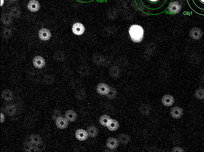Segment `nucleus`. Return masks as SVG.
Returning <instances> with one entry per match:
<instances>
[{"instance_id": "38", "label": "nucleus", "mask_w": 204, "mask_h": 152, "mask_svg": "<svg viewBox=\"0 0 204 152\" xmlns=\"http://www.w3.org/2000/svg\"><path fill=\"white\" fill-rule=\"evenodd\" d=\"M11 31L9 29H5L3 32V36L5 38H8L11 36Z\"/></svg>"}, {"instance_id": "33", "label": "nucleus", "mask_w": 204, "mask_h": 152, "mask_svg": "<svg viewBox=\"0 0 204 152\" xmlns=\"http://www.w3.org/2000/svg\"><path fill=\"white\" fill-rule=\"evenodd\" d=\"M70 86L72 87V88L78 89L81 86V83L77 79H73L70 81Z\"/></svg>"}, {"instance_id": "31", "label": "nucleus", "mask_w": 204, "mask_h": 152, "mask_svg": "<svg viewBox=\"0 0 204 152\" xmlns=\"http://www.w3.org/2000/svg\"><path fill=\"white\" fill-rule=\"evenodd\" d=\"M2 21L3 23H4L5 25H10L12 21L11 15H9V14H4L3 15H2Z\"/></svg>"}, {"instance_id": "24", "label": "nucleus", "mask_w": 204, "mask_h": 152, "mask_svg": "<svg viewBox=\"0 0 204 152\" xmlns=\"http://www.w3.org/2000/svg\"><path fill=\"white\" fill-rule=\"evenodd\" d=\"M75 95L76 99L78 100H83L86 98V93L85 90L82 89L77 90Z\"/></svg>"}, {"instance_id": "32", "label": "nucleus", "mask_w": 204, "mask_h": 152, "mask_svg": "<svg viewBox=\"0 0 204 152\" xmlns=\"http://www.w3.org/2000/svg\"><path fill=\"white\" fill-rule=\"evenodd\" d=\"M111 119V117L107 115H103L100 119V123L104 126H107L109 122Z\"/></svg>"}, {"instance_id": "39", "label": "nucleus", "mask_w": 204, "mask_h": 152, "mask_svg": "<svg viewBox=\"0 0 204 152\" xmlns=\"http://www.w3.org/2000/svg\"><path fill=\"white\" fill-rule=\"evenodd\" d=\"M172 152H184V150L182 149H181V148L178 147H174L172 149Z\"/></svg>"}, {"instance_id": "25", "label": "nucleus", "mask_w": 204, "mask_h": 152, "mask_svg": "<svg viewBox=\"0 0 204 152\" xmlns=\"http://www.w3.org/2000/svg\"><path fill=\"white\" fill-rule=\"evenodd\" d=\"M54 81L55 78L52 75H46L43 78V82L46 85H51L54 82Z\"/></svg>"}, {"instance_id": "19", "label": "nucleus", "mask_w": 204, "mask_h": 152, "mask_svg": "<svg viewBox=\"0 0 204 152\" xmlns=\"http://www.w3.org/2000/svg\"><path fill=\"white\" fill-rule=\"evenodd\" d=\"M65 118L69 122H74L77 118V114L74 111L69 110L66 111Z\"/></svg>"}, {"instance_id": "26", "label": "nucleus", "mask_w": 204, "mask_h": 152, "mask_svg": "<svg viewBox=\"0 0 204 152\" xmlns=\"http://www.w3.org/2000/svg\"><path fill=\"white\" fill-rule=\"evenodd\" d=\"M33 143L31 142H26L23 146V149L25 151L27 152H36L35 146L32 145Z\"/></svg>"}, {"instance_id": "30", "label": "nucleus", "mask_w": 204, "mask_h": 152, "mask_svg": "<svg viewBox=\"0 0 204 152\" xmlns=\"http://www.w3.org/2000/svg\"><path fill=\"white\" fill-rule=\"evenodd\" d=\"M117 91L116 89L113 87H110V90L106 94V96L109 99H114L116 97L117 95Z\"/></svg>"}, {"instance_id": "23", "label": "nucleus", "mask_w": 204, "mask_h": 152, "mask_svg": "<svg viewBox=\"0 0 204 152\" xmlns=\"http://www.w3.org/2000/svg\"><path fill=\"white\" fill-rule=\"evenodd\" d=\"M54 59L58 62H63L66 59V55L63 51H58L54 54Z\"/></svg>"}, {"instance_id": "9", "label": "nucleus", "mask_w": 204, "mask_h": 152, "mask_svg": "<svg viewBox=\"0 0 204 152\" xmlns=\"http://www.w3.org/2000/svg\"><path fill=\"white\" fill-rule=\"evenodd\" d=\"M109 90L110 87L106 84L100 83L97 87L98 92L102 95H106Z\"/></svg>"}, {"instance_id": "45", "label": "nucleus", "mask_w": 204, "mask_h": 152, "mask_svg": "<svg viewBox=\"0 0 204 152\" xmlns=\"http://www.w3.org/2000/svg\"><path fill=\"white\" fill-rule=\"evenodd\" d=\"M9 1H11V2H15L17 0H9Z\"/></svg>"}, {"instance_id": "41", "label": "nucleus", "mask_w": 204, "mask_h": 152, "mask_svg": "<svg viewBox=\"0 0 204 152\" xmlns=\"http://www.w3.org/2000/svg\"><path fill=\"white\" fill-rule=\"evenodd\" d=\"M76 1L80 2V3H89V2H93L95 0H75Z\"/></svg>"}, {"instance_id": "8", "label": "nucleus", "mask_w": 204, "mask_h": 152, "mask_svg": "<svg viewBox=\"0 0 204 152\" xmlns=\"http://www.w3.org/2000/svg\"><path fill=\"white\" fill-rule=\"evenodd\" d=\"M39 36L42 40L47 41L50 39L51 36V33L48 29L42 28L39 31Z\"/></svg>"}, {"instance_id": "44", "label": "nucleus", "mask_w": 204, "mask_h": 152, "mask_svg": "<svg viewBox=\"0 0 204 152\" xmlns=\"http://www.w3.org/2000/svg\"><path fill=\"white\" fill-rule=\"evenodd\" d=\"M4 4V0H1V6L2 5H3Z\"/></svg>"}, {"instance_id": "5", "label": "nucleus", "mask_w": 204, "mask_h": 152, "mask_svg": "<svg viewBox=\"0 0 204 152\" xmlns=\"http://www.w3.org/2000/svg\"><path fill=\"white\" fill-rule=\"evenodd\" d=\"M33 64L35 67L38 69H41L45 66V61L42 56H36L34 58Z\"/></svg>"}, {"instance_id": "22", "label": "nucleus", "mask_w": 204, "mask_h": 152, "mask_svg": "<svg viewBox=\"0 0 204 152\" xmlns=\"http://www.w3.org/2000/svg\"><path fill=\"white\" fill-rule=\"evenodd\" d=\"M110 75L113 78L119 77L120 76V69L117 66H113L110 69Z\"/></svg>"}, {"instance_id": "17", "label": "nucleus", "mask_w": 204, "mask_h": 152, "mask_svg": "<svg viewBox=\"0 0 204 152\" xmlns=\"http://www.w3.org/2000/svg\"><path fill=\"white\" fill-rule=\"evenodd\" d=\"M2 97L5 101H10L13 99L14 94L11 90L6 89L2 92Z\"/></svg>"}, {"instance_id": "18", "label": "nucleus", "mask_w": 204, "mask_h": 152, "mask_svg": "<svg viewBox=\"0 0 204 152\" xmlns=\"http://www.w3.org/2000/svg\"><path fill=\"white\" fill-rule=\"evenodd\" d=\"M92 59H93V62L95 64L99 65V66L104 64V62H105V59L104 56L100 54H95L93 55Z\"/></svg>"}, {"instance_id": "27", "label": "nucleus", "mask_w": 204, "mask_h": 152, "mask_svg": "<svg viewBox=\"0 0 204 152\" xmlns=\"http://www.w3.org/2000/svg\"><path fill=\"white\" fill-rule=\"evenodd\" d=\"M87 133L90 137H95L97 135L98 129L94 126H89L87 129Z\"/></svg>"}, {"instance_id": "6", "label": "nucleus", "mask_w": 204, "mask_h": 152, "mask_svg": "<svg viewBox=\"0 0 204 152\" xmlns=\"http://www.w3.org/2000/svg\"><path fill=\"white\" fill-rule=\"evenodd\" d=\"M85 28L83 25L81 23H75L72 27V31L73 33L76 35H82L84 32Z\"/></svg>"}, {"instance_id": "42", "label": "nucleus", "mask_w": 204, "mask_h": 152, "mask_svg": "<svg viewBox=\"0 0 204 152\" xmlns=\"http://www.w3.org/2000/svg\"><path fill=\"white\" fill-rule=\"evenodd\" d=\"M1 123H3L4 122V120H5V116L3 114H2L1 113Z\"/></svg>"}, {"instance_id": "16", "label": "nucleus", "mask_w": 204, "mask_h": 152, "mask_svg": "<svg viewBox=\"0 0 204 152\" xmlns=\"http://www.w3.org/2000/svg\"><path fill=\"white\" fill-rule=\"evenodd\" d=\"M139 111L144 116H148L151 111V106L147 104H143L140 106Z\"/></svg>"}, {"instance_id": "12", "label": "nucleus", "mask_w": 204, "mask_h": 152, "mask_svg": "<svg viewBox=\"0 0 204 152\" xmlns=\"http://www.w3.org/2000/svg\"><path fill=\"white\" fill-rule=\"evenodd\" d=\"M28 8L29 11L32 12H36L39 9L40 4L36 0H31L28 4Z\"/></svg>"}, {"instance_id": "29", "label": "nucleus", "mask_w": 204, "mask_h": 152, "mask_svg": "<svg viewBox=\"0 0 204 152\" xmlns=\"http://www.w3.org/2000/svg\"><path fill=\"white\" fill-rule=\"evenodd\" d=\"M194 96L199 100H204V88H199L197 89L194 93Z\"/></svg>"}, {"instance_id": "36", "label": "nucleus", "mask_w": 204, "mask_h": 152, "mask_svg": "<svg viewBox=\"0 0 204 152\" xmlns=\"http://www.w3.org/2000/svg\"><path fill=\"white\" fill-rule=\"evenodd\" d=\"M61 117V113L59 110H55L52 114V119L54 120H56L58 118Z\"/></svg>"}, {"instance_id": "20", "label": "nucleus", "mask_w": 204, "mask_h": 152, "mask_svg": "<svg viewBox=\"0 0 204 152\" xmlns=\"http://www.w3.org/2000/svg\"><path fill=\"white\" fill-rule=\"evenodd\" d=\"M4 111L8 116H12L17 112V109L14 105H8L5 107Z\"/></svg>"}, {"instance_id": "43", "label": "nucleus", "mask_w": 204, "mask_h": 152, "mask_svg": "<svg viewBox=\"0 0 204 152\" xmlns=\"http://www.w3.org/2000/svg\"><path fill=\"white\" fill-rule=\"evenodd\" d=\"M201 80H202V82L203 84H204V77H203L202 78V79H201Z\"/></svg>"}, {"instance_id": "15", "label": "nucleus", "mask_w": 204, "mask_h": 152, "mask_svg": "<svg viewBox=\"0 0 204 152\" xmlns=\"http://www.w3.org/2000/svg\"><path fill=\"white\" fill-rule=\"evenodd\" d=\"M117 139L119 140V142L122 144L127 145L131 139L128 134L122 133L119 135Z\"/></svg>"}, {"instance_id": "13", "label": "nucleus", "mask_w": 204, "mask_h": 152, "mask_svg": "<svg viewBox=\"0 0 204 152\" xmlns=\"http://www.w3.org/2000/svg\"><path fill=\"white\" fill-rule=\"evenodd\" d=\"M78 72L82 76H88L90 74V69L87 65H81L78 69Z\"/></svg>"}, {"instance_id": "28", "label": "nucleus", "mask_w": 204, "mask_h": 152, "mask_svg": "<svg viewBox=\"0 0 204 152\" xmlns=\"http://www.w3.org/2000/svg\"><path fill=\"white\" fill-rule=\"evenodd\" d=\"M30 140V141L34 145L39 144L42 142V140L41 137L37 134L31 135Z\"/></svg>"}, {"instance_id": "14", "label": "nucleus", "mask_w": 204, "mask_h": 152, "mask_svg": "<svg viewBox=\"0 0 204 152\" xmlns=\"http://www.w3.org/2000/svg\"><path fill=\"white\" fill-rule=\"evenodd\" d=\"M119 141L117 139L111 137L107 140V146L111 149H116L119 146Z\"/></svg>"}, {"instance_id": "40", "label": "nucleus", "mask_w": 204, "mask_h": 152, "mask_svg": "<svg viewBox=\"0 0 204 152\" xmlns=\"http://www.w3.org/2000/svg\"><path fill=\"white\" fill-rule=\"evenodd\" d=\"M80 111L81 114H86L89 112V110L88 108H86V107H84V108H83L82 109H81Z\"/></svg>"}, {"instance_id": "2", "label": "nucleus", "mask_w": 204, "mask_h": 152, "mask_svg": "<svg viewBox=\"0 0 204 152\" xmlns=\"http://www.w3.org/2000/svg\"><path fill=\"white\" fill-rule=\"evenodd\" d=\"M128 32L131 40L134 42H140L143 39V28L139 25H131Z\"/></svg>"}, {"instance_id": "4", "label": "nucleus", "mask_w": 204, "mask_h": 152, "mask_svg": "<svg viewBox=\"0 0 204 152\" xmlns=\"http://www.w3.org/2000/svg\"><path fill=\"white\" fill-rule=\"evenodd\" d=\"M171 115L174 119H178L183 116V111L179 106H174L171 108L170 112Z\"/></svg>"}, {"instance_id": "37", "label": "nucleus", "mask_w": 204, "mask_h": 152, "mask_svg": "<svg viewBox=\"0 0 204 152\" xmlns=\"http://www.w3.org/2000/svg\"><path fill=\"white\" fill-rule=\"evenodd\" d=\"M35 147L36 150V152H42L45 150L46 146L42 142L39 144L35 145Z\"/></svg>"}, {"instance_id": "11", "label": "nucleus", "mask_w": 204, "mask_h": 152, "mask_svg": "<svg viewBox=\"0 0 204 152\" xmlns=\"http://www.w3.org/2000/svg\"><path fill=\"white\" fill-rule=\"evenodd\" d=\"M75 135H76V138L78 140L80 141H84L87 139L88 134L87 133V131H86L83 129H80L76 131Z\"/></svg>"}, {"instance_id": "7", "label": "nucleus", "mask_w": 204, "mask_h": 152, "mask_svg": "<svg viewBox=\"0 0 204 152\" xmlns=\"http://www.w3.org/2000/svg\"><path fill=\"white\" fill-rule=\"evenodd\" d=\"M161 102L163 105L166 106H170L174 104V97L170 95H166L161 99Z\"/></svg>"}, {"instance_id": "10", "label": "nucleus", "mask_w": 204, "mask_h": 152, "mask_svg": "<svg viewBox=\"0 0 204 152\" xmlns=\"http://www.w3.org/2000/svg\"><path fill=\"white\" fill-rule=\"evenodd\" d=\"M68 124V120L66 118L60 117L56 120V126L60 129H65L67 127Z\"/></svg>"}, {"instance_id": "35", "label": "nucleus", "mask_w": 204, "mask_h": 152, "mask_svg": "<svg viewBox=\"0 0 204 152\" xmlns=\"http://www.w3.org/2000/svg\"><path fill=\"white\" fill-rule=\"evenodd\" d=\"M202 35V33L201 32V31L200 29H196L195 32H193L191 36L192 38L194 39L197 40L201 38Z\"/></svg>"}, {"instance_id": "1", "label": "nucleus", "mask_w": 204, "mask_h": 152, "mask_svg": "<svg viewBox=\"0 0 204 152\" xmlns=\"http://www.w3.org/2000/svg\"><path fill=\"white\" fill-rule=\"evenodd\" d=\"M139 9L145 14L157 15L165 12L172 0H134Z\"/></svg>"}, {"instance_id": "21", "label": "nucleus", "mask_w": 204, "mask_h": 152, "mask_svg": "<svg viewBox=\"0 0 204 152\" xmlns=\"http://www.w3.org/2000/svg\"><path fill=\"white\" fill-rule=\"evenodd\" d=\"M119 124L117 120L114 119H111L107 125V127L111 131H116L119 128Z\"/></svg>"}, {"instance_id": "34", "label": "nucleus", "mask_w": 204, "mask_h": 152, "mask_svg": "<svg viewBox=\"0 0 204 152\" xmlns=\"http://www.w3.org/2000/svg\"><path fill=\"white\" fill-rule=\"evenodd\" d=\"M11 14L13 17H20V11L18 8L14 7L11 9Z\"/></svg>"}, {"instance_id": "3", "label": "nucleus", "mask_w": 204, "mask_h": 152, "mask_svg": "<svg viewBox=\"0 0 204 152\" xmlns=\"http://www.w3.org/2000/svg\"><path fill=\"white\" fill-rule=\"evenodd\" d=\"M189 7L199 15L204 16V0H187Z\"/></svg>"}]
</instances>
